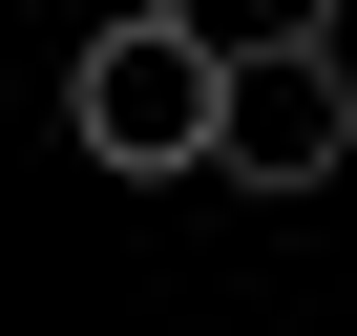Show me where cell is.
Returning <instances> with one entry per match:
<instances>
[{
	"label": "cell",
	"instance_id": "1",
	"mask_svg": "<svg viewBox=\"0 0 357 336\" xmlns=\"http://www.w3.org/2000/svg\"><path fill=\"white\" fill-rule=\"evenodd\" d=\"M357 168V63H336V0L294 22H231V84H211V190H336Z\"/></svg>",
	"mask_w": 357,
	"mask_h": 336
},
{
	"label": "cell",
	"instance_id": "2",
	"mask_svg": "<svg viewBox=\"0 0 357 336\" xmlns=\"http://www.w3.org/2000/svg\"><path fill=\"white\" fill-rule=\"evenodd\" d=\"M211 84H231V22L126 0V22H84V63H63V126H84V168H211Z\"/></svg>",
	"mask_w": 357,
	"mask_h": 336
}]
</instances>
